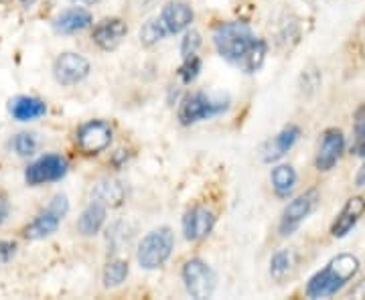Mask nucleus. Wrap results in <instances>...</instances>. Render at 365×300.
<instances>
[{"instance_id":"nucleus-16","label":"nucleus","mask_w":365,"mask_h":300,"mask_svg":"<svg viewBox=\"0 0 365 300\" xmlns=\"http://www.w3.org/2000/svg\"><path fill=\"white\" fill-rule=\"evenodd\" d=\"M300 138L299 126H287L274 136L272 140L262 146V160L264 162H276L287 155L288 150L297 144Z\"/></svg>"},{"instance_id":"nucleus-20","label":"nucleus","mask_w":365,"mask_h":300,"mask_svg":"<svg viewBox=\"0 0 365 300\" xmlns=\"http://www.w3.org/2000/svg\"><path fill=\"white\" fill-rule=\"evenodd\" d=\"M104 223H106V207L93 201V203H90L88 207L83 209V213L79 215L78 229L81 235L91 237V235H96L100 229H102V225H104Z\"/></svg>"},{"instance_id":"nucleus-25","label":"nucleus","mask_w":365,"mask_h":300,"mask_svg":"<svg viewBox=\"0 0 365 300\" xmlns=\"http://www.w3.org/2000/svg\"><path fill=\"white\" fill-rule=\"evenodd\" d=\"M292 264H294L292 252L290 249H280V252L274 254L272 260H270V274L274 278H282V276H287L290 272Z\"/></svg>"},{"instance_id":"nucleus-30","label":"nucleus","mask_w":365,"mask_h":300,"mask_svg":"<svg viewBox=\"0 0 365 300\" xmlns=\"http://www.w3.org/2000/svg\"><path fill=\"white\" fill-rule=\"evenodd\" d=\"M6 217H9V201L6 197L0 195V225L6 222Z\"/></svg>"},{"instance_id":"nucleus-23","label":"nucleus","mask_w":365,"mask_h":300,"mask_svg":"<svg viewBox=\"0 0 365 300\" xmlns=\"http://www.w3.org/2000/svg\"><path fill=\"white\" fill-rule=\"evenodd\" d=\"M169 33H167V29L163 26L160 23V19H150V21H146L140 29V41H143V45L146 47H153V45H157L158 41H163L167 37Z\"/></svg>"},{"instance_id":"nucleus-21","label":"nucleus","mask_w":365,"mask_h":300,"mask_svg":"<svg viewBox=\"0 0 365 300\" xmlns=\"http://www.w3.org/2000/svg\"><path fill=\"white\" fill-rule=\"evenodd\" d=\"M272 179V189L274 193L278 197H288L292 191H294V185H297V172L290 165H280L272 170L270 175Z\"/></svg>"},{"instance_id":"nucleus-5","label":"nucleus","mask_w":365,"mask_h":300,"mask_svg":"<svg viewBox=\"0 0 365 300\" xmlns=\"http://www.w3.org/2000/svg\"><path fill=\"white\" fill-rule=\"evenodd\" d=\"M182 282L187 292L193 296V299H211L215 286H217V278L215 272L209 268L207 264L199 258L189 260L182 266Z\"/></svg>"},{"instance_id":"nucleus-1","label":"nucleus","mask_w":365,"mask_h":300,"mask_svg":"<svg viewBox=\"0 0 365 300\" xmlns=\"http://www.w3.org/2000/svg\"><path fill=\"white\" fill-rule=\"evenodd\" d=\"M215 49L246 73H256L266 59V41L258 39L246 23H222L213 33Z\"/></svg>"},{"instance_id":"nucleus-10","label":"nucleus","mask_w":365,"mask_h":300,"mask_svg":"<svg viewBox=\"0 0 365 300\" xmlns=\"http://www.w3.org/2000/svg\"><path fill=\"white\" fill-rule=\"evenodd\" d=\"M112 143V126L104 120L86 122L78 130V144L86 155H100Z\"/></svg>"},{"instance_id":"nucleus-8","label":"nucleus","mask_w":365,"mask_h":300,"mask_svg":"<svg viewBox=\"0 0 365 300\" xmlns=\"http://www.w3.org/2000/svg\"><path fill=\"white\" fill-rule=\"evenodd\" d=\"M67 160L59 155H47V157H41L39 160H35L33 165H29V169L25 172L26 183L37 187L43 183H53V181H59L67 175Z\"/></svg>"},{"instance_id":"nucleus-2","label":"nucleus","mask_w":365,"mask_h":300,"mask_svg":"<svg viewBox=\"0 0 365 300\" xmlns=\"http://www.w3.org/2000/svg\"><path fill=\"white\" fill-rule=\"evenodd\" d=\"M359 270V260L353 254H339L327 264L321 272L309 280L307 296L309 299H327L337 294Z\"/></svg>"},{"instance_id":"nucleus-26","label":"nucleus","mask_w":365,"mask_h":300,"mask_svg":"<svg viewBox=\"0 0 365 300\" xmlns=\"http://www.w3.org/2000/svg\"><path fill=\"white\" fill-rule=\"evenodd\" d=\"M13 148L14 152L21 155V157H31L37 150V136L33 132H21V134L14 136Z\"/></svg>"},{"instance_id":"nucleus-31","label":"nucleus","mask_w":365,"mask_h":300,"mask_svg":"<svg viewBox=\"0 0 365 300\" xmlns=\"http://www.w3.org/2000/svg\"><path fill=\"white\" fill-rule=\"evenodd\" d=\"M355 185H357L359 189H364V191H365V162L361 165V169L357 170V177H355Z\"/></svg>"},{"instance_id":"nucleus-7","label":"nucleus","mask_w":365,"mask_h":300,"mask_svg":"<svg viewBox=\"0 0 365 300\" xmlns=\"http://www.w3.org/2000/svg\"><path fill=\"white\" fill-rule=\"evenodd\" d=\"M317 205H319V191L317 189H309V191H304L297 199H292L284 207V211H282L280 225H278L280 235L287 237V235L294 234L300 227V223L304 222L317 209Z\"/></svg>"},{"instance_id":"nucleus-28","label":"nucleus","mask_w":365,"mask_h":300,"mask_svg":"<svg viewBox=\"0 0 365 300\" xmlns=\"http://www.w3.org/2000/svg\"><path fill=\"white\" fill-rule=\"evenodd\" d=\"M199 47H201V35L197 31H189L181 43V55L191 57V55H195Z\"/></svg>"},{"instance_id":"nucleus-15","label":"nucleus","mask_w":365,"mask_h":300,"mask_svg":"<svg viewBox=\"0 0 365 300\" xmlns=\"http://www.w3.org/2000/svg\"><path fill=\"white\" fill-rule=\"evenodd\" d=\"M365 213V199L364 197H351L347 199V203L343 205L339 215L335 217V222L331 225V235L333 237H345L357 225Z\"/></svg>"},{"instance_id":"nucleus-32","label":"nucleus","mask_w":365,"mask_h":300,"mask_svg":"<svg viewBox=\"0 0 365 300\" xmlns=\"http://www.w3.org/2000/svg\"><path fill=\"white\" fill-rule=\"evenodd\" d=\"M35 2H37V0H21V4H23V6H26V9H29V6H33Z\"/></svg>"},{"instance_id":"nucleus-19","label":"nucleus","mask_w":365,"mask_h":300,"mask_svg":"<svg viewBox=\"0 0 365 300\" xmlns=\"http://www.w3.org/2000/svg\"><path fill=\"white\" fill-rule=\"evenodd\" d=\"M91 197L96 203H100L104 207H120L126 199V187L118 179H102L93 187Z\"/></svg>"},{"instance_id":"nucleus-29","label":"nucleus","mask_w":365,"mask_h":300,"mask_svg":"<svg viewBox=\"0 0 365 300\" xmlns=\"http://www.w3.org/2000/svg\"><path fill=\"white\" fill-rule=\"evenodd\" d=\"M14 249H16V244L13 242H2L0 239V262H9L14 256Z\"/></svg>"},{"instance_id":"nucleus-24","label":"nucleus","mask_w":365,"mask_h":300,"mask_svg":"<svg viewBox=\"0 0 365 300\" xmlns=\"http://www.w3.org/2000/svg\"><path fill=\"white\" fill-rule=\"evenodd\" d=\"M126 278H128V262L114 260L106 266V270H104V286L106 288L120 286V284H122Z\"/></svg>"},{"instance_id":"nucleus-12","label":"nucleus","mask_w":365,"mask_h":300,"mask_svg":"<svg viewBox=\"0 0 365 300\" xmlns=\"http://www.w3.org/2000/svg\"><path fill=\"white\" fill-rule=\"evenodd\" d=\"M215 225V215L205 207L189 209L182 217V234L187 242H199L211 234Z\"/></svg>"},{"instance_id":"nucleus-11","label":"nucleus","mask_w":365,"mask_h":300,"mask_svg":"<svg viewBox=\"0 0 365 300\" xmlns=\"http://www.w3.org/2000/svg\"><path fill=\"white\" fill-rule=\"evenodd\" d=\"M343 150H345V136H343V132L337 130V128L327 130L323 134V140H321V146H319L317 158H314L317 169L323 170V172L333 169L339 162Z\"/></svg>"},{"instance_id":"nucleus-18","label":"nucleus","mask_w":365,"mask_h":300,"mask_svg":"<svg viewBox=\"0 0 365 300\" xmlns=\"http://www.w3.org/2000/svg\"><path fill=\"white\" fill-rule=\"evenodd\" d=\"M9 112L14 120L19 122H31L37 118L47 114V105L39 98H31V95H16L9 102Z\"/></svg>"},{"instance_id":"nucleus-14","label":"nucleus","mask_w":365,"mask_h":300,"mask_svg":"<svg viewBox=\"0 0 365 300\" xmlns=\"http://www.w3.org/2000/svg\"><path fill=\"white\" fill-rule=\"evenodd\" d=\"M126 33H128V26L122 19H116V16L114 19H104L93 29V43L104 51H114L118 45L124 41Z\"/></svg>"},{"instance_id":"nucleus-4","label":"nucleus","mask_w":365,"mask_h":300,"mask_svg":"<svg viewBox=\"0 0 365 300\" xmlns=\"http://www.w3.org/2000/svg\"><path fill=\"white\" fill-rule=\"evenodd\" d=\"M230 108V100H213L207 93H191L181 102L179 108V120L182 126H191L201 120H209L213 116H220Z\"/></svg>"},{"instance_id":"nucleus-3","label":"nucleus","mask_w":365,"mask_h":300,"mask_svg":"<svg viewBox=\"0 0 365 300\" xmlns=\"http://www.w3.org/2000/svg\"><path fill=\"white\" fill-rule=\"evenodd\" d=\"M175 248V234L170 227H158L144 237L138 246L136 260L144 270H157L169 260Z\"/></svg>"},{"instance_id":"nucleus-13","label":"nucleus","mask_w":365,"mask_h":300,"mask_svg":"<svg viewBox=\"0 0 365 300\" xmlns=\"http://www.w3.org/2000/svg\"><path fill=\"white\" fill-rule=\"evenodd\" d=\"M158 19H160L163 26L167 29V33H169V35H175V33L185 31L187 26H191L195 14H193V9H191L187 2H182V0H173V2L163 6Z\"/></svg>"},{"instance_id":"nucleus-33","label":"nucleus","mask_w":365,"mask_h":300,"mask_svg":"<svg viewBox=\"0 0 365 300\" xmlns=\"http://www.w3.org/2000/svg\"><path fill=\"white\" fill-rule=\"evenodd\" d=\"M69 2H83V4H93V2H98V0H69Z\"/></svg>"},{"instance_id":"nucleus-22","label":"nucleus","mask_w":365,"mask_h":300,"mask_svg":"<svg viewBox=\"0 0 365 300\" xmlns=\"http://www.w3.org/2000/svg\"><path fill=\"white\" fill-rule=\"evenodd\" d=\"M353 157H365V104L355 112L353 118Z\"/></svg>"},{"instance_id":"nucleus-6","label":"nucleus","mask_w":365,"mask_h":300,"mask_svg":"<svg viewBox=\"0 0 365 300\" xmlns=\"http://www.w3.org/2000/svg\"><path fill=\"white\" fill-rule=\"evenodd\" d=\"M67 211H69L67 197L55 195L53 197L51 205L26 225L25 237L26 239H43L47 235L55 234L59 229V225H61V219L67 215Z\"/></svg>"},{"instance_id":"nucleus-17","label":"nucleus","mask_w":365,"mask_h":300,"mask_svg":"<svg viewBox=\"0 0 365 300\" xmlns=\"http://www.w3.org/2000/svg\"><path fill=\"white\" fill-rule=\"evenodd\" d=\"M91 13L81 9V6H76V9H67L59 16H55L53 21V29L61 35H73V33H79V31H86L88 26H91Z\"/></svg>"},{"instance_id":"nucleus-27","label":"nucleus","mask_w":365,"mask_h":300,"mask_svg":"<svg viewBox=\"0 0 365 300\" xmlns=\"http://www.w3.org/2000/svg\"><path fill=\"white\" fill-rule=\"evenodd\" d=\"M199 71H201V59L197 55L185 57V63L179 67V76L185 83H191L199 76Z\"/></svg>"},{"instance_id":"nucleus-9","label":"nucleus","mask_w":365,"mask_h":300,"mask_svg":"<svg viewBox=\"0 0 365 300\" xmlns=\"http://www.w3.org/2000/svg\"><path fill=\"white\" fill-rule=\"evenodd\" d=\"M53 76L61 86H73L90 76V61L79 53H63L53 63Z\"/></svg>"}]
</instances>
